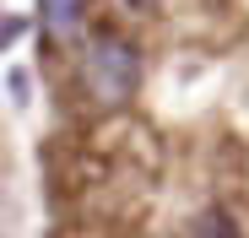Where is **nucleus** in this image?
Instances as JSON below:
<instances>
[{
	"label": "nucleus",
	"mask_w": 249,
	"mask_h": 238,
	"mask_svg": "<svg viewBox=\"0 0 249 238\" xmlns=\"http://www.w3.org/2000/svg\"><path fill=\"white\" fill-rule=\"evenodd\" d=\"M87 70H92V87H98L103 98H124V92L136 87L141 60H136V49H130V44H119V38H98Z\"/></svg>",
	"instance_id": "nucleus-1"
},
{
	"label": "nucleus",
	"mask_w": 249,
	"mask_h": 238,
	"mask_svg": "<svg viewBox=\"0 0 249 238\" xmlns=\"http://www.w3.org/2000/svg\"><path fill=\"white\" fill-rule=\"evenodd\" d=\"M200 238H238V233H233V222L217 211V217H206V222H200Z\"/></svg>",
	"instance_id": "nucleus-3"
},
{
	"label": "nucleus",
	"mask_w": 249,
	"mask_h": 238,
	"mask_svg": "<svg viewBox=\"0 0 249 238\" xmlns=\"http://www.w3.org/2000/svg\"><path fill=\"white\" fill-rule=\"evenodd\" d=\"M38 11H44V22L54 33H71L81 22V11H87V0H38Z\"/></svg>",
	"instance_id": "nucleus-2"
}]
</instances>
